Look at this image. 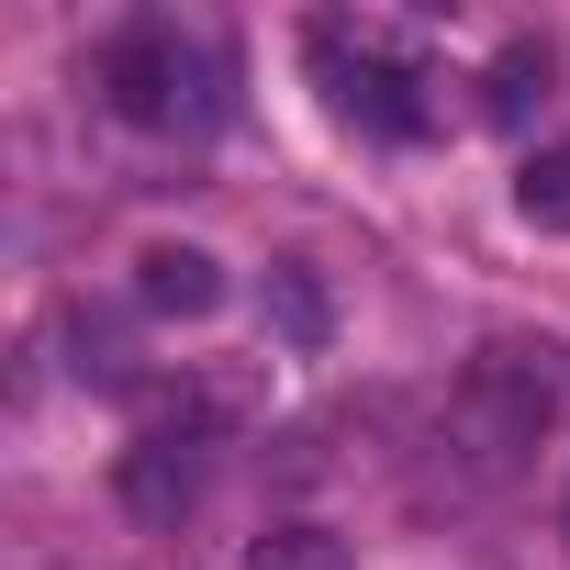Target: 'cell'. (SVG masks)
<instances>
[{"instance_id":"cell-6","label":"cell","mask_w":570,"mask_h":570,"mask_svg":"<svg viewBox=\"0 0 570 570\" xmlns=\"http://www.w3.org/2000/svg\"><path fill=\"white\" fill-rule=\"evenodd\" d=\"M537 101H548V46H503L492 79H481V112H492V124H525Z\"/></svg>"},{"instance_id":"cell-1","label":"cell","mask_w":570,"mask_h":570,"mask_svg":"<svg viewBox=\"0 0 570 570\" xmlns=\"http://www.w3.org/2000/svg\"><path fill=\"white\" fill-rule=\"evenodd\" d=\"M559 425V381L525 358V347H492L470 358V381L448 392V425H436V459H448V492H503L537 436Z\"/></svg>"},{"instance_id":"cell-2","label":"cell","mask_w":570,"mask_h":570,"mask_svg":"<svg viewBox=\"0 0 570 570\" xmlns=\"http://www.w3.org/2000/svg\"><path fill=\"white\" fill-rule=\"evenodd\" d=\"M90 79H101V101H112L124 124H146V135H202V124L224 112V57H213L202 35H179V23H124V35H101Z\"/></svg>"},{"instance_id":"cell-3","label":"cell","mask_w":570,"mask_h":570,"mask_svg":"<svg viewBox=\"0 0 570 570\" xmlns=\"http://www.w3.org/2000/svg\"><path fill=\"white\" fill-rule=\"evenodd\" d=\"M303 57H314V79H325V101H336L347 124H370V135H425V46H414V35H392V23H314Z\"/></svg>"},{"instance_id":"cell-7","label":"cell","mask_w":570,"mask_h":570,"mask_svg":"<svg viewBox=\"0 0 570 570\" xmlns=\"http://www.w3.org/2000/svg\"><path fill=\"white\" fill-rule=\"evenodd\" d=\"M514 213H525L537 235H570V146L525 157V179H514Z\"/></svg>"},{"instance_id":"cell-5","label":"cell","mask_w":570,"mask_h":570,"mask_svg":"<svg viewBox=\"0 0 570 570\" xmlns=\"http://www.w3.org/2000/svg\"><path fill=\"white\" fill-rule=\"evenodd\" d=\"M135 303L190 325V314H213V303H224V268H213L202 246H146V257H135Z\"/></svg>"},{"instance_id":"cell-8","label":"cell","mask_w":570,"mask_h":570,"mask_svg":"<svg viewBox=\"0 0 570 570\" xmlns=\"http://www.w3.org/2000/svg\"><path fill=\"white\" fill-rule=\"evenodd\" d=\"M246 570H347V537H325V525H268V537L246 548Z\"/></svg>"},{"instance_id":"cell-10","label":"cell","mask_w":570,"mask_h":570,"mask_svg":"<svg viewBox=\"0 0 570 570\" xmlns=\"http://www.w3.org/2000/svg\"><path fill=\"white\" fill-rule=\"evenodd\" d=\"M559 537H570V503H559Z\"/></svg>"},{"instance_id":"cell-9","label":"cell","mask_w":570,"mask_h":570,"mask_svg":"<svg viewBox=\"0 0 570 570\" xmlns=\"http://www.w3.org/2000/svg\"><path fill=\"white\" fill-rule=\"evenodd\" d=\"M268 314L292 325V347H325V292H314V268H268Z\"/></svg>"},{"instance_id":"cell-4","label":"cell","mask_w":570,"mask_h":570,"mask_svg":"<svg viewBox=\"0 0 570 570\" xmlns=\"http://www.w3.org/2000/svg\"><path fill=\"white\" fill-rule=\"evenodd\" d=\"M124 503L146 514V525H168V514H190V492H202V425H146L135 448H124Z\"/></svg>"}]
</instances>
